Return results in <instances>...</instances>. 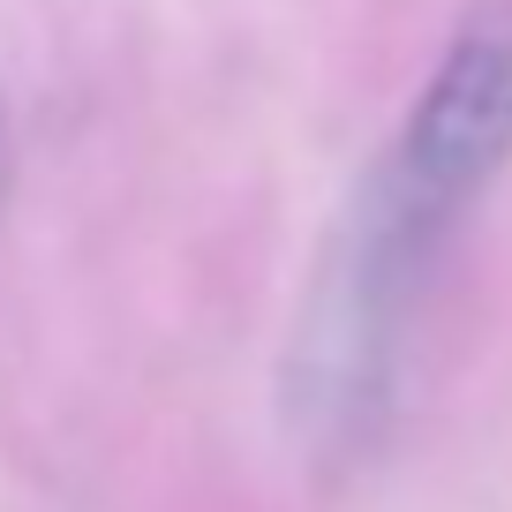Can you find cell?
Listing matches in <instances>:
<instances>
[{
	"instance_id": "cell-1",
	"label": "cell",
	"mask_w": 512,
	"mask_h": 512,
	"mask_svg": "<svg viewBox=\"0 0 512 512\" xmlns=\"http://www.w3.org/2000/svg\"><path fill=\"white\" fill-rule=\"evenodd\" d=\"M512 151V0H490L452 38L437 83L422 91L400 144V189L422 219L452 211Z\"/></svg>"
}]
</instances>
